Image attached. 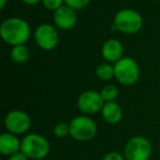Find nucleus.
I'll return each instance as SVG.
<instances>
[{
  "instance_id": "obj_11",
  "label": "nucleus",
  "mask_w": 160,
  "mask_h": 160,
  "mask_svg": "<svg viewBox=\"0 0 160 160\" xmlns=\"http://www.w3.org/2000/svg\"><path fill=\"white\" fill-rule=\"evenodd\" d=\"M101 54L102 57L107 60L108 62L115 64L116 62L123 58L124 54V46L123 44L116 38H110L103 43L101 47Z\"/></svg>"
},
{
  "instance_id": "obj_23",
  "label": "nucleus",
  "mask_w": 160,
  "mask_h": 160,
  "mask_svg": "<svg viewBox=\"0 0 160 160\" xmlns=\"http://www.w3.org/2000/svg\"><path fill=\"white\" fill-rule=\"evenodd\" d=\"M8 0H0V9H3L7 5Z\"/></svg>"
},
{
  "instance_id": "obj_13",
  "label": "nucleus",
  "mask_w": 160,
  "mask_h": 160,
  "mask_svg": "<svg viewBox=\"0 0 160 160\" xmlns=\"http://www.w3.org/2000/svg\"><path fill=\"white\" fill-rule=\"evenodd\" d=\"M101 115H102V118L108 124L115 125L122 121L123 110L116 101L105 102L102 110H101Z\"/></svg>"
},
{
  "instance_id": "obj_18",
  "label": "nucleus",
  "mask_w": 160,
  "mask_h": 160,
  "mask_svg": "<svg viewBox=\"0 0 160 160\" xmlns=\"http://www.w3.org/2000/svg\"><path fill=\"white\" fill-rule=\"evenodd\" d=\"M42 5L44 6L45 9L55 12L65 5V0H42Z\"/></svg>"
},
{
  "instance_id": "obj_1",
  "label": "nucleus",
  "mask_w": 160,
  "mask_h": 160,
  "mask_svg": "<svg viewBox=\"0 0 160 160\" xmlns=\"http://www.w3.org/2000/svg\"><path fill=\"white\" fill-rule=\"evenodd\" d=\"M31 35L30 25L24 19L13 17L5 20L0 25V36L11 46L23 45Z\"/></svg>"
},
{
  "instance_id": "obj_19",
  "label": "nucleus",
  "mask_w": 160,
  "mask_h": 160,
  "mask_svg": "<svg viewBox=\"0 0 160 160\" xmlns=\"http://www.w3.org/2000/svg\"><path fill=\"white\" fill-rule=\"evenodd\" d=\"M91 0H65V5L72 8L73 10H81L90 3Z\"/></svg>"
},
{
  "instance_id": "obj_7",
  "label": "nucleus",
  "mask_w": 160,
  "mask_h": 160,
  "mask_svg": "<svg viewBox=\"0 0 160 160\" xmlns=\"http://www.w3.org/2000/svg\"><path fill=\"white\" fill-rule=\"evenodd\" d=\"M34 40L38 46L44 51H52L58 45L59 34L54 25L42 23L34 31Z\"/></svg>"
},
{
  "instance_id": "obj_16",
  "label": "nucleus",
  "mask_w": 160,
  "mask_h": 160,
  "mask_svg": "<svg viewBox=\"0 0 160 160\" xmlns=\"http://www.w3.org/2000/svg\"><path fill=\"white\" fill-rule=\"evenodd\" d=\"M104 102H112L115 101L118 97V89L114 85H105L100 91Z\"/></svg>"
},
{
  "instance_id": "obj_10",
  "label": "nucleus",
  "mask_w": 160,
  "mask_h": 160,
  "mask_svg": "<svg viewBox=\"0 0 160 160\" xmlns=\"http://www.w3.org/2000/svg\"><path fill=\"white\" fill-rule=\"evenodd\" d=\"M53 20L56 27L67 31L75 28L77 24V13L72 8L64 5L54 12Z\"/></svg>"
},
{
  "instance_id": "obj_9",
  "label": "nucleus",
  "mask_w": 160,
  "mask_h": 160,
  "mask_svg": "<svg viewBox=\"0 0 160 160\" xmlns=\"http://www.w3.org/2000/svg\"><path fill=\"white\" fill-rule=\"evenodd\" d=\"M104 103L100 92L94 90H87L82 92L77 101L78 109L85 115H93L101 112Z\"/></svg>"
},
{
  "instance_id": "obj_12",
  "label": "nucleus",
  "mask_w": 160,
  "mask_h": 160,
  "mask_svg": "<svg viewBox=\"0 0 160 160\" xmlns=\"http://www.w3.org/2000/svg\"><path fill=\"white\" fill-rule=\"evenodd\" d=\"M21 150V140L18 136L9 132L0 135V152L3 156H10L19 152Z\"/></svg>"
},
{
  "instance_id": "obj_20",
  "label": "nucleus",
  "mask_w": 160,
  "mask_h": 160,
  "mask_svg": "<svg viewBox=\"0 0 160 160\" xmlns=\"http://www.w3.org/2000/svg\"><path fill=\"white\" fill-rule=\"evenodd\" d=\"M102 160H126L125 157L118 151H110L103 157Z\"/></svg>"
},
{
  "instance_id": "obj_15",
  "label": "nucleus",
  "mask_w": 160,
  "mask_h": 160,
  "mask_svg": "<svg viewBox=\"0 0 160 160\" xmlns=\"http://www.w3.org/2000/svg\"><path fill=\"white\" fill-rule=\"evenodd\" d=\"M96 75L102 81H109L114 77V65L111 62H101L97 66Z\"/></svg>"
},
{
  "instance_id": "obj_3",
  "label": "nucleus",
  "mask_w": 160,
  "mask_h": 160,
  "mask_svg": "<svg viewBox=\"0 0 160 160\" xmlns=\"http://www.w3.org/2000/svg\"><path fill=\"white\" fill-rule=\"evenodd\" d=\"M142 28V17L129 8L121 9L114 17L113 29L124 34H136Z\"/></svg>"
},
{
  "instance_id": "obj_14",
  "label": "nucleus",
  "mask_w": 160,
  "mask_h": 160,
  "mask_svg": "<svg viewBox=\"0 0 160 160\" xmlns=\"http://www.w3.org/2000/svg\"><path fill=\"white\" fill-rule=\"evenodd\" d=\"M10 56H11V59L17 64H24L30 58V51L25 46V44L17 45V46H12Z\"/></svg>"
},
{
  "instance_id": "obj_4",
  "label": "nucleus",
  "mask_w": 160,
  "mask_h": 160,
  "mask_svg": "<svg viewBox=\"0 0 160 160\" xmlns=\"http://www.w3.org/2000/svg\"><path fill=\"white\" fill-rule=\"evenodd\" d=\"M140 75L137 62L132 57H123L114 64V77L125 87H129L137 82Z\"/></svg>"
},
{
  "instance_id": "obj_17",
  "label": "nucleus",
  "mask_w": 160,
  "mask_h": 160,
  "mask_svg": "<svg viewBox=\"0 0 160 160\" xmlns=\"http://www.w3.org/2000/svg\"><path fill=\"white\" fill-rule=\"evenodd\" d=\"M54 135L58 138H64L66 136L70 135V126L69 123L66 122H58L57 124L54 126Z\"/></svg>"
},
{
  "instance_id": "obj_22",
  "label": "nucleus",
  "mask_w": 160,
  "mask_h": 160,
  "mask_svg": "<svg viewBox=\"0 0 160 160\" xmlns=\"http://www.w3.org/2000/svg\"><path fill=\"white\" fill-rule=\"evenodd\" d=\"M23 3L25 5H29V6H34L38 2H42V0H21Z\"/></svg>"
},
{
  "instance_id": "obj_8",
  "label": "nucleus",
  "mask_w": 160,
  "mask_h": 160,
  "mask_svg": "<svg viewBox=\"0 0 160 160\" xmlns=\"http://www.w3.org/2000/svg\"><path fill=\"white\" fill-rule=\"evenodd\" d=\"M5 126L9 133L14 135H22L31 127V118L29 114L21 110L10 111L5 118Z\"/></svg>"
},
{
  "instance_id": "obj_21",
  "label": "nucleus",
  "mask_w": 160,
  "mask_h": 160,
  "mask_svg": "<svg viewBox=\"0 0 160 160\" xmlns=\"http://www.w3.org/2000/svg\"><path fill=\"white\" fill-rule=\"evenodd\" d=\"M8 160H29V158H28L23 152L19 151V152H17V153H14V155L10 156V157H8Z\"/></svg>"
},
{
  "instance_id": "obj_5",
  "label": "nucleus",
  "mask_w": 160,
  "mask_h": 160,
  "mask_svg": "<svg viewBox=\"0 0 160 160\" xmlns=\"http://www.w3.org/2000/svg\"><path fill=\"white\" fill-rule=\"evenodd\" d=\"M70 136L78 142H89L98 132L97 123L89 115H78L69 123Z\"/></svg>"
},
{
  "instance_id": "obj_6",
  "label": "nucleus",
  "mask_w": 160,
  "mask_h": 160,
  "mask_svg": "<svg viewBox=\"0 0 160 160\" xmlns=\"http://www.w3.org/2000/svg\"><path fill=\"white\" fill-rule=\"evenodd\" d=\"M152 152V146L148 138L144 136H133L124 146V157L126 160H148Z\"/></svg>"
},
{
  "instance_id": "obj_2",
  "label": "nucleus",
  "mask_w": 160,
  "mask_h": 160,
  "mask_svg": "<svg viewBox=\"0 0 160 160\" xmlns=\"http://www.w3.org/2000/svg\"><path fill=\"white\" fill-rule=\"evenodd\" d=\"M51 146L44 136L40 134H28L21 140V152L29 159L42 160L49 153Z\"/></svg>"
}]
</instances>
